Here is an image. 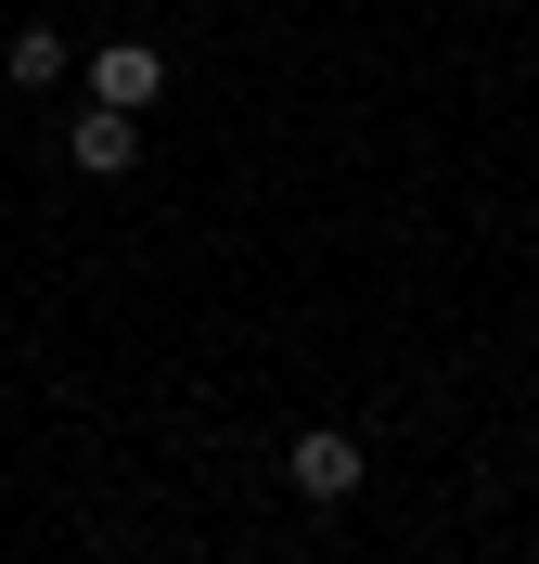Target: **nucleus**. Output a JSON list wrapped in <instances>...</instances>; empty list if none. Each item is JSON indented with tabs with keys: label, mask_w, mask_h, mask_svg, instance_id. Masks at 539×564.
Listing matches in <instances>:
<instances>
[{
	"label": "nucleus",
	"mask_w": 539,
	"mask_h": 564,
	"mask_svg": "<svg viewBox=\"0 0 539 564\" xmlns=\"http://www.w3.org/2000/svg\"><path fill=\"white\" fill-rule=\"evenodd\" d=\"M65 167H77V180H129V167H142V116L90 104V116L65 129Z\"/></svg>",
	"instance_id": "obj_3"
},
{
	"label": "nucleus",
	"mask_w": 539,
	"mask_h": 564,
	"mask_svg": "<svg viewBox=\"0 0 539 564\" xmlns=\"http://www.w3.org/2000/svg\"><path fill=\"white\" fill-rule=\"evenodd\" d=\"M283 475H295V500H359L373 488V436H347V423H309V436H283Z\"/></svg>",
	"instance_id": "obj_1"
},
{
	"label": "nucleus",
	"mask_w": 539,
	"mask_h": 564,
	"mask_svg": "<svg viewBox=\"0 0 539 564\" xmlns=\"http://www.w3.org/2000/svg\"><path fill=\"white\" fill-rule=\"evenodd\" d=\"M0 77H13V90H52V77H65V26H13L0 39Z\"/></svg>",
	"instance_id": "obj_4"
},
{
	"label": "nucleus",
	"mask_w": 539,
	"mask_h": 564,
	"mask_svg": "<svg viewBox=\"0 0 539 564\" xmlns=\"http://www.w3.org/2000/svg\"><path fill=\"white\" fill-rule=\"evenodd\" d=\"M154 90H168V52H154V39H104V52H90V104L142 116Z\"/></svg>",
	"instance_id": "obj_2"
}]
</instances>
